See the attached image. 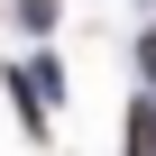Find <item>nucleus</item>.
<instances>
[{
  "label": "nucleus",
  "instance_id": "f257e3e1",
  "mask_svg": "<svg viewBox=\"0 0 156 156\" xmlns=\"http://www.w3.org/2000/svg\"><path fill=\"white\" fill-rule=\"evenodd\" d=\"M129 156H156V101H138V119H129Z\"/></svg>",
  "mask_w": 156,
  "mask_h": 156
},
{
  "label": "nucleus",
  "instance_id": "f03ea898",
  "mask_svg": "<svg viewBox=\"0 0 156 156\" xmlns=\"http://www.w3.org/2000/svg\"><path fill=\"white\" fill-rule=\"evenodd\" d=\"M138 64H147V83H156V28H147V46H138Z\"/></svg>",
  "mask_w": 156,
  "mask_h": 156
}]
</instances>
